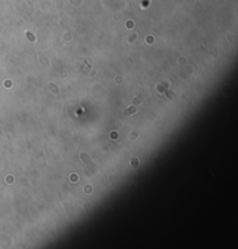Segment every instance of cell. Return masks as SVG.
Segmentation results:
<instances>
[{"label": "cell", "mask_w": 238, "mask_h": 249, "mask_svg": "<svg viewBox=\"0 0 238 249\" xmlns=\"http://www.w3.org/2000/svg\"><path fill=\"white\" fill-rule=\"evenodd\" d=\"M136 112V108L135 107H129V108H127L126 111H124V114L126 115H131L133 113H135Z\"/></svg>", "instance_id": "obj_1"}]
</instances>
